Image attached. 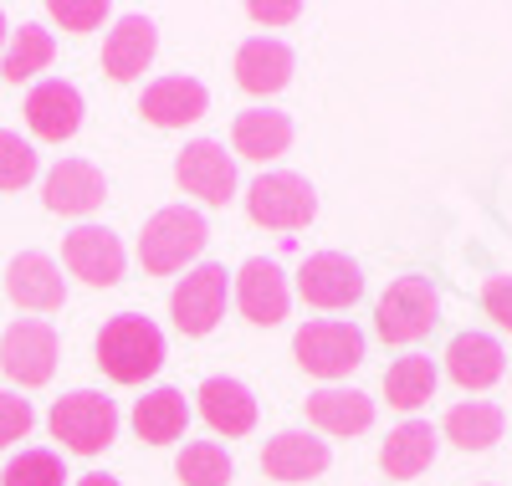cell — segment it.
Masks as SVG:
<instances>
[{"label":"cell","instance_id":"cell-1","mask_svg":"<svg viewBox=\"0 0 512 486\" xmlns=\"http://www.w3.org/2000/svg\"><path fill=\"white\" fill-rule=\"evenodd\" d=\"M98 364L113 384H144L164 369V333L139 313H118L98 333Z\"/></svg>","mask_w":512,"mask_h":486},{"label":"cell","instance_id":"cell-2","mask_svg":"<svg viewBox=\"0 0 512 486\" xmlns=\"http://www.w3.org/2000/svg\"><path fill=\"white\" fill-rule=\"evenodd\" d=\"M205 241H210V231H205L200 210L164 205L144 220V231H139V261H144L149 277H175L205 251Z\"/></svg>","mask_w":512,"mask_h":486},{"label":"cell","instance_id":"cell-3","mask_svg":"<svg viewBox=\"0 0 512 486\" xmlns=\"http://www.w3.org/2000/svg\"><path fill=\"white\" fill-rule=\"evenodd\" d=\"M47 425H52V435L62 440L72 456H103L118 440V410H113L108 394H98V389L62 394V400L52 405V415H47Z\"/></svg>","mask_w":512,"mask_h":486},{"label":"cell","instance_id":"cell-4","mask_svg":"<svg viewBox=\"0 0 512 486\" xmlns=\"http://www.w3.org/2000/svg\"><path fill=\"white\" fill-rule=\"evenodd\" d=\"M441 323V292L431 277H395L374 302V328L384 343H420Z\"/></svg>","mask_w":512,"mask_h":486},{"label":"cell","instance_id":"cell-5","mask_svg":"<svg viewBox=\"0 0 512 486\" xmlns=\"http://www.w3.org/2000/svg\"><path fill=\"white\" fill-rule=\"evenodd\" d=\"M292 353L313 379H349L364 364V333L344 318H313L292 333Z\"/></svg>","mask_w":512,"mask_h":486},{"label":"cell","instance_id":"cell-6","mask_svg":"<svg viewBox=\"0 0 512 486\" xmlns=\"http://www.w3.org/2000/svg\"><path fill=\"white\" fill-rule=\"evenodd\" d=\"M246 215L262 231H303L318 215V190L292 169H272L262 180H251L246 190Z\"/></svg>","mask_w":512,"mask_h":486},{"label":"cell","instance_id":"cell-7","mask_svg":"<svg viewBox=\"0 0 512 486\" xmlns=\"http://www.w3.org/2000/svg\"><path fill=\"white\" fill-rule=\"evenodd\" d=\"M57 353H62L57 328L41 323V318H21L0 333V369H6V379H16L21 389L47 384L57 374Z\"/></svg>","mask_w":512,"mask_h":486},{"label":"cell","instance_id":"cell-8","mask_svg":"<svg viewBox=\"0 0 512 486\" xmlns=\"http://www.w3.org/2000/svg\"><path fill=\"white\" fill-rule=\"evenodd\" d=\"M226 267L221 261H205V267H195L175 292H169V318H175V328L185 338H205V333H216V323L226 318Z\"/></svg>","mask_w":512,"mask_h":486},{"label":"cell","instance_id":"cell-9","mask_svg":"<svg viewBox=\"0 0 512 486\" xmlns=\"http://www.w3.org/2000/svg\"><path fill=\"white\" fill-rule=\"evenodd\" d=\"M175 185L200 205H226L236 195V159L216 139H190L175 159Z\"/></svg>","mask_w":512,"mask_h":486},{"label":"cell","instance_id":"cell-10","mask_svg":"<svg viewBox=\"0 0 512 486\" xmlns=\"http://www.w3.org/2000/svg\"><path fill=\"white\" fill-rule=\"evenodd\" d=\"M297 292H303V302L323 307V313H338V307H354L364 297V272L344 251H318L297 272Z\"/></svg>","mask_w":512,"mask_h":486},{"label":"cell","instance_id":"cell-11","mask_svg":"<svg viewBox=\"0 0 512 486\" xmlns=\"http://www.w3.org/2000/svg\"><path fill=\"white\" fill-rule=\"evenodd\" d=\"M62 267L72 277H82L88 287H118L128 256H123V241L108 226H77L62 241Z\"/></svg>","mask_w":512,"mask_h":486},{"label":"cell","instance_id":"cell-12","mask_svg":"<svg viewBox=\"0 0 512 486\" xmlns=\"http://www.w3.org/2000/svg\"><path fill=\"white\" fill-rule=\"evenodd\" d=\"M6 297L21 307V313H62L67 307L62 267L47 251H21L6 267Z\"/></svg>","mask_w":512,"mask_h":486},{"label":"cell","instance_id":"cell-13","mask_svg":"<svg viewBox=\"0 0 512 486\" xmlns=\"http://www.w3.org/2000/svg\"><path fill=\"white\" fill-rule=\"evenodd\" d=\"M236 307L241 318L256 323V328H277L292 307V292H287V272L267 256H251L246 267L236 272Z\"/></svg>","mask_w":512,"mask_h":486},{"label":"cell","instance_id":"cell-14","mask_svg":"<svg viewBox=\"0 0 512 486\" xmlns=\"http://www.w3.org/2000/svg\"><path fill=\"white\" fill-rule=\"evenodd\" d=\"M26 128L41 144H67L82 128V93L62 77H47L26 93Z\"/></svg>","mask_w":512,"mask_h":486},{"label":"cell","instance_id":"cell-15","mask_svg":"<svg viewBox=\"0 0 512 486\" xmlns=\"http://www.w3.org/2000/svg\"><path fill=\"white\" fill-rule=\"evenodd\" d=\"M41 200H47L52 215H93L108 200V180L88 159H62V164L47 169V180H41Z\"/></svg>","mask_w":512,"mask_h":486},{"label":"cell","instance_id":"cell-16","mask_svg":"<svg viewBox=\"0 0 512 486\" xmlns=\"http://www.w3.org/2000/svg\"><path fill=\"white\" fill-rule=\"evenodd\" d=\"M210 108V93H205V82L185 77V72H169L159 82L144 87V103L139 113L154 123V128H185V123H200Z\"/></svg>","mask_w":512,"mask_h":486},{"label":"cell","instance_id":"cell-17","mask_svg":"<svg viewBox=\"0 0 512 486\" xmlns=\"http://www.w3.org/2000/svg\"><path fill=\"white\" fill-rule=\"evenodd\" d=\"M292 67H297V57L277 36H246L241 52H236V82L246 87V93H256V98L282 93V87L292 82Z\"/></svg>","mask_w":512,"mask_h":486},{"label":"cell","instance_id":"cell-18","mask_svg":"<svg viewBox=\"0 0 512 486\" xmlns=\"http://www.w3.org/2000/svg\"><path fill=\"white\" fill-rule=\"evenodd\" d=\"M154 52H159L154 21H149V16H118V26H113L108 41H103V72H108L113 82H134V77L149 72Z\"/></svg>","mask_w":512,"mask_h":486},{"label":"cell","instance_id":"cell-19","mask_svg":"<svg viewBox=\"0 0 512 486\" xmlns=\"http://www.w3.org/2000/svg\"><path fill=\"white\" fill-rule=\"evenodd\" d=\"M446 374L466 389V394H482L507 374V353L492 333H456L446 348Z\"/></svg>","mask_w":512,"mask_h":486},{"label":"cell","instance_id":"cell-20","mask_svg":"<svg viewBox=\"0 0 512 486\" xmlns=\"http://www.w3.org/2000/svg\"><path fill=\"white\" fill-rule=\"evenodd\" d=\"M195 400H200L205 425L216 430V435H226V440L256 430V400H251V389H246L241 379H231V374H210V379L200 384Z\"/></svg>","mask_w":512,"mask_h":486},{"label":"cell","instance_id":"cell-21","mask_svg":"<svg viewBox=\"0 0 512 486\" xmlns=\"http://www.w3.org/2000/svg\"><path fill=\"white\" fill-rule=\"evenodd\" d=\"M328 461H333V456H328V440H318V435H308V430H282V435L267 440V451H262V471H267L272 481H287V486L323 476Z\"/></svg>","mask_w":512,"mask_h":486},{"label":"cell","instance_id":"cell-22","mask_svg":"<svg viewBox=\"0 0 512 486\" xmlns=\"http://www.w3.org/2000/svg\"><path fill=\"white\" fill-rule=\"evenodd\" d=\"M287 144H292V118L277 108H246L231 123V149L251 164H267V159L287 154Z\"/></svg>","mask_w":512,"mask_h":486},{"label":"cell","instance_id":"cell-23","mask_svg":"<svg viewBox=\"0 0 512 486\" xmlns=\"http://www.w3.org/2000/svg\"><path fill=\"white\" fill-rule=\"evenodd\" d=\"M436 461V430L425 425V420H405L390 430V440L379 446V471L390 476V481H415L425 476Z\"/></svg>","mask_w":512,"mask_h":486},{"label":"cell","instance_id":"cell-24","mask_svg":"<svg viewBox=\"0 0 512 486\" xmlns=\"http://www.w3.org/2000/svg\"><path fill=\"white\" fill-rule=\"evenodd\" d=\"M308 420L323 435H364L374 425V400H369V394H359V389L328 384V389L308 394Z\"/></svg>","mask_w":512,"mask_h":486},{"label":"cell","instance_id":"cell-25","mask_svg":"<svg viewBox=\"0 0 512 486\" xmlns=\"http://www.w3.org/2000/svg\"><path fill=\"white\" fill-rule=\"evenodd\" d=\"M190 425V405H185V394L180 389H149L144 400L134 405V430L144 446H169V440H180Z\"/></svg>","mask_w":512,"mask_h":486},{"label":"cell","instance_id":"cell-26","mask_svg":"<svg viewBox=\"0 0 512 486\" xmlns=\"http://www.w3.org/2000/svg\"><path fill=\"white\" fill-rule=\"evenodd\" d=\"M384 400H390L395 410H420L436 400V364L425 359V353H405V359H395L390 369H384Z\"/></svg>","mask_w":512,"mask_h":486},{"label":"cell","instance_id":"cell-27","mask_svg":"<svg viewBox=\"0 0 512 486\" xmlns=\"http://www.w3.org/2000/svg\"><path fill=\"white\" fill-rule=\"evenodd\" d=\"M446 440L456 451H487L502 440V410L492 400H461L446 410Z\"/></svg>","mask_w":512,"mask_h":486},{"label":"cell","instance_id":"cell-28","mask_svg":"<svg viewBox=\"0 0 512 486\" xmlns=\"http://www.w3.org/2000/svg\"><path fill=\"white\" fill-rule=\"evenodd\" d=\"M52 57H57L52 31L31 21V26L11 31V47H6V57H0V77H6V82H26V77H36V72H47Z\"/></svg>","mask_w":512,"mask_h":486},{"label":"cell","instance_id":"cell-29","mask_svg":"<svg viewBox=\"0 0 512 486\" xmlns=\"http://www.w3.org/2000/svg\"><path fill=\"white\" fill-rule=\"evenodd\" d=\"M175 476L185 486H231L236 466H231L226 446H216V440H190V446L180 451V461H175Z\"/></svg>","mask_w":512,"mask_h":486},{"label":"cell","instance_id":"cell-30","mask_svg":"<svg viewBox=\"0 0 512 486\" xmlns=\"http://www.w3.org/2000/svg\"><path fill=\"white\" fill-rule=\"evenodd\" d=\"M0 486H67L62 456H57V451H21V456L6 461V471H0Z\"/></svg>","mask_w":512,"mask_h":486},{"label":"cell","instance_id":"cell-31","mask_svg":"<svg viewBox=\"0 0 512 486\" xmlns=\"http://www.w3.org/2000/svg\"><path fill=\"white\" fill-rule=\"evenodd\" d=\"M36 149L21 139V134H0V190H26L36 180Z\"/></svg>","mask_w":512,"mask_h":486},{"label":"cell","instance_id":"cell-32","mask_svg":"<svg viewBox=\"0 0 512 486\" xmlns=\"http://www.w3.org/2000/svg\"><path fill=\"white\" fill-rule=\"evenodd\" d=\"M52 21L72 36L82 31H98L108 21V0H52Z\"/></svg>","mask_w":512,"mask_h":486},{"label":"cell","instance_id":"cell-33","mask_svg":"<svg viewBox=\"0 0 512 486\" xmlns=\"http://www.w3.org/2000/svg\"><path fill=\"white\" fill-rule=\"evenodd\" d=\"M31 425H36L31 400H21V394H6V389H0V451L16 446V440H26Z\"/></svg>","mask_w":512,"mask_h":486},{"label":"cell","instance_id":"cell-34","mask_svg":"<svg viewBox=\"0 0 512 486\" xmlns=\"http://www.w3.org/2000/svg\"><path fill=\"white\" fill-rule=\"evenodd\" d=\"M482 307H487V318H492L497 328L512 333V277H487V287H482Z\"/></svg>","mask_w":512,"mask_h":486},{"label":"cell","instance_id":"cell-35","mask_svg":"<svg viewBox=\"0 0 512 486\" xmlns=\"http://www.w3.org/2000/svg\"><path fill=\"white\" fill-rule=\"evenodd\" d=\"M246 16H251L256 26H287V21L303 16V6H297V0H282V6H262V0H256V6H246Z\"/></svg>","mask_w":512,"mask_h":486},{"label":"cell","instance_id":"cell-36","mask_svg":"<svg viewBox=\"0 0 512 486\" xmlns=\"http://www.w3.org/2000/svg\"><path fill=\"white\" fill-rule=\"evenodd\" d=\"M77 486H123V481H118V476H108V471H88Z\"/></svg>","mask_w":512,"mask_h":486},{"label":"cell","instance_id":"cell-37","mask_svg":"<svg viewBox=\"0 0 512 486\" xmlns=\"http://www.w3.org/2000/svg\"><path fill=\"white\" fill-rule=\"evenodd\" d=\"M6 36H11V26H6V11H0V47H6Z\"/></svg>","mask_w":512,"mask_h":486}]
</instances>
